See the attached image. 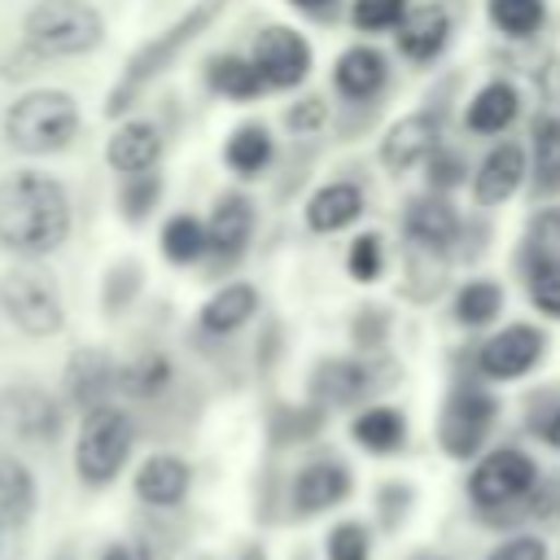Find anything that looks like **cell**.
Here are the masks:
<instances>
[{"instance_id":"obj_16","label":"cell","mask_w":560,"mask_h":560,"mask_svg":"<svg viewBox=\"0 0 560 560\" xmlns=\"http://www.w3.org/2000/svg\"><path fill=\"white\" fill-rule=\"evenodd\" d=\"M346 494H350V472H346V464H337V459H315V464H306V468L293 477V508H298L302 516L328 512V508H337Z\"/></svg>"},{"instance_id":"obj_11","label":"cell","mask_w":560,"mask_h":560,"mask_svg":"<svg viewBox=\"0 0 560 560\" xmlns=\"http://www.w3.org/2000/svg\"><path fill=\"white\" fill-rule=\"evenodd\" d=\"M542 350H547V337H542L538 324H508V328H499V332L481 346L477 368H481L490 381H516V376H525V372L538 368Z\"/></svg>"},{"instance_id":"obj_18","label":"cell","mask_w":560,"mask_h":560,"mask_svg":"<svg viewBox=\"0 0 560 560\" xmlns=\"http://www.w3.org/2000/svg\"><path fill=\"white\" fill-rule=\"evenodd\" d=\"M385 74L389 66L372 44H350L332 66V83L346 101H372L385 88Z\"/></svg>"},{"instance_id":"obj_46","label":"cell","mask_w":560,"mask_h":560,"mask_svg":"<svg viewBox=\"0 0 560 560\" xmlns=\"http://www.w3.org/2000/svg\"><path fill=\"white\" fill-rule=\"evenodd\" d=\"M542 438H547V442H551V446L560 451V407H556V411L547 416V424H542Z\"/></svg>"},{"instance_id":"obj_41","label":"cell","mask_w":560,"mask_h":560,"mask_svg":"<svg viewBox=\"0 0 560 560\" xmlns=\"http://www.w3.org/2000/svg\"><path fill=\"white\" fill-rule=\"evenodd\" d=\"M284 122H289V131H298V136L319 131V127L328 122V105H324V96H302V101H293L289 114H284Z\"/></svg>"},{"instance_id":"obj_14","label":"cell","mask_w":560,"mask_h":560,"mask_svg":"<svg viewBox=\"0 0 560 560\" xmlns=\"http://www.w3.org/2000/svg\"><path fill=\"white\" fill-rule=\"evenodd\" d=\"M376 389V372L363 359H324L311 372V398L324 407H350Z\"/></svg>"},{"instance_id":"obj_30","label":"cell","mask_w":560,"mask_h":560,"mask_svg":"<svg viewBox=\"0 0 560 560\" xmlns=\"http://www.w3.org/2000/svg\"><path fill=\"white\" fill-rule=\"evenodd\" d=\"M210 88L219 92V96H228V101H254L258 92H262V79H258V70H254V61L249 57H214L210 61Z\"/></svg>"},{"instance_id":"obj_28","label":"cell","mask_w":560,"mask_h":560,"mask_svg":"<svg viewBox=\"0 0 560 560\" xmlns=\"http://www.w3.org/2000/svg\"><path fill=\"white\" fill-rule=\"evenodd\" d=\"M271 153H276V144H271V131H267L262 122L236 127V131L228 136V144H223V162H228L236 175H258V171H267Z\"/></svg>"},{"instance_id":"obj_1","label":"cell","mask_w":560,"mask_h":560,"mask_svg":"<svg viewBox=\"0 0 560 560\" xmlns=\"http://www.w3.org/2000/svg\"><path fill=\"white\" fill-rule=\"evenodd\" d=\"M70 236V197L44 171H18L0 179V249L18 258H44Z\"/></svg>"},{"instance_id":"obj_2","label":"cell","mask_w":560,"mask_h":560,"mask_svg":"<svg viewBox=\"0 0 560 560\" xmlns=\"http://www.w3.org/2000/svg\"><path fill=\"white\" fill-rule=\"evenodd\" d=\"M223 4H228V0H197V4H192L179 22H171L158 39H149L144 48H136V57L127 61L122 79L114 83L105 109H109V114H122V109H127V105H131V101H136V96H140V92H144V88H149V83H153L179 52H184V48H188V44L219 18V13H223Z\"/></svg>"},{"instance_id":"obj_3","label":"cell","mask_w":560,"mask_h":560,"mask_svg":"<svg viewBox=\"0 0 560 560\" xmlns=\"http://www.w3.org/2000/svg\"><path fill=\"white\" fill-rule=\"evenodd\" d=\"M79 136V105L70 92L39 88L9 105L4 114V140L18 153H57Z\"/></svg>"},{"instance_id":"obj_48","label":"cell","mask_w":560,"mask_h":560,"mask_svg":"<svg viewBox=\"0 0 560 560\" xmlns=\"http://www.w3.org/2000/svg\"><path fill=\"white\" fill-rule=\"evenodd\" d=\"M538 228H542V232H556V236H560V210L542 214V219H538Z\"/></svg>"},{"instance_id":"obj_8","label":"cell","mask_w":560,"mask_h":560,"mask_svg":"<svg viewBox=\"0 0 560 560\" xmlns=\"http://www.w3.org/2000/svg\"><path fill=\"white\" fill-rule=\"evenodd\" d=\"M538 477V464L516 451V446H499L490 455H481L468 472V499L477 508H512V503H525L529 486Z\"/></svg>"},{"instance_id":"obj_42","label":"cell","mask_w":560,"mask_h":560,"mask_svg":"<svg viewBox=\"0 0 560 560\" xmlns=\"http://www.w3.org/2000/svg\"><path fill=\"white\" fill-rule=\"evenodd\" d=\"M486 560H547V542L534 538V534H516V538L499 542Z\"/></svg>"},{"instance_id":"obj_35","label":"cell","mask_w":560,"mask_h":560,"mask_svg":"<svg viewBox=\"0 0 560 560\" xmlns=\"http://www.w3.org/2000/svg\"><path fill=\"white\" fill-rule=\"evenodd\" d=\"M490 22L512 39H529L547 22V4L542 0H490Z\"/></svg>"},{"instance_id":"obj_20","label":"cell","mask_w":560,"mask_h":560,"mask_svg":"<svg viewBox=\"0 0 560 560\" xmlns=\"http://www.w3.org/2000/svg\"><path fill=\"white\" fill-rule=\"evenodd\" d=\"M359 214H363V188L359 184H346V179L315 188L311 201H306V228L319 232V236L350 228Z\"/></svg>"},{"instance_id":"obj_12","label":"cell","mask_w":560,"mask_h":560,"mask_svg":"<svg viewBox=\"0 0 560 560\" xmlns=\"http://www.w3.org/2000/svg\"><path fill=\"white\" fill-rule=\"evenodd\" d=\"M525 175H529V171H525V149L512 144V140H503V144H494V149L481 158V166H477V175H472V201H477L481 210H494V206H503L508 197L521 192Z\"/></svg>"},{"instance_id":"obj_24","label":"cell","mask_w":560,"mask_h":560,"mask_svg":"<svg viewBox=\"0 0 560 560\" xmlns=\"http://www.w3.org/2000/svg\"><path fill=\"white\" fill-rule=\"evenodd\" d=\"M516 114H521L516 88L503 83V79H490V83L477 88V96L468 101L464 122H468V131H477V136H499V131H508V127L516 122Z\"/></svg>"},{"instance_id":"obj_36","label":"cell","mask_w":560,"mask_h":560,"mask_svg":"<svg viewBox=\"0 0 560 560\" xmlns=\"http://www.w3.org/2000/svg\"><path fill=\"white\" fill-rule=\"evenodd\" d=\"M158 197H162V179H158L153 171H140V175H127V179H122L118 206H122L127 219L136 223V219H144V214L158 206Z\"/></svg>"},{"instance_id":"obj_13","label":"cell","mask_w":560,"mask_h":560,"mask_svg":"<svg viewBox=\"0 0 560 560\" xmlns=\"http://www.w3.org/2000/svg\"><path fill=\"white\" fill-rule=\"evenodd\" d=\"M438 144V114L420 109V114H402L398 122H389L385 140H381V166L402 175L411 171L420 158H429Z\"/></svg>"},{"instance_id":"obj_32","label":"cell","mask_w":560,"mask_h":560,"mask_svg":"<svg viewBox=\"0 0 560 560\" xmlns=\"http://www.w3.org/2000/svg\"><path fill=\"white\" fill-rule=\"evenodd\" d=\"M114 385L127 389V394H136V398H153V394H162L171 385V363H166V354L149 350V354L131 359L127 368H118Z\"/></svg>"},{"instance_id":"obj_34","label":"cell","mask_w":560,"mask_h":560,"mask_svg":"<svg viewBox=\"0 0 560 560\" xmlns=\"http://www.w3.org/2000/svg\"><path fill=\"white\" fill-rule=\"evenodd\" d=\"M162 254H166V262H197L201 254H206V228H201V219H192V214H171L166 219V228H162Z\"/></svg>"},{"instance_id":"obj_39","label":"cell","mask_w":560,"mask_h":560,"mask_svg":"<svg viewBox=\"0 0 560 560\" xmlns=\"http://www.w3.org/2000/svg\"><path fill=\"white\" fill-rule=\"evenodd\" d=\"M368 529L359 525V521H341V525H332L328 529V542H324V551H328V560H368Z\"/></svg>"},{"instance_id":"obj_25","label":"cell","mask_w":560,"mask_h":560,"mask_svg":"<svg viewBox=\"0 0 560 560\" xmlns=\"http://www.w3.org/2000/svg\"><path fill=\"white\" fill-rule=\"evenodd\" d=\"M254 315H258V289L245 280H232L219 293H210V302L201 306V328L214 337H228V332L245 328Z\"/></svg>"},{"instance_id":"obj_10","label":"cell","mask_w":560,"mask_h":560,"mask_svg":"<svg viewBox=\"0 0 560 560\" xmlns=\"http://www.w3.org/2000/svg\"><path fill=\"white\" fill-rule=\"evenodd\" d=\"M254 70L262 88H298L311 74V44L293 26H267L254 39Z\"/></svg>"},{"instance_id":"obj_37","label":"cell","mask_w":560,"mask_h":560,"mask_svg":"<svg viewBox=\"0 0 560 560\" xmlns=\"http://www.w3.org/2000/svg\"><path fill=\"white\" fill-rule=\"evenodd\" d=\"M346 267H350V276H354L359 284H372V280L385 271V245H381V236H376V232L354 236V241H350V254H346Z\"/></svg>"},{"instance_id":"obj_33","label":"cell","mask_w":560,"mask_h":560,"mask_svg":"<svg viewBox=\"0 0 560 560\" xmlns=\"http://www.w3.org/2000/svg\"><path fill=\"white\" fill-rule=\"evenodd\" d=\"M529 302L560 319V249H538L529 258Z\"/></svg>"},{"instance_id":"obj_7","label":"cell","mask_w":560,"mask_h":560,"mask_svg":"<svg viewBox=\"0 0 560 560\" xmlns=\"http://www.w3.org/2000/svg\"><path fill=\"white\" fill-rule=\"evenodd\" d=\"M61 433V402L39 385L0 389V442L13 446H48Z\"/></svg>"},{"instance_id":"obj_49","label":"cell","mask_w":560,"mask_h":560,"mask_svg":"<svg viewBox=\"0 0 560 560\" xmlns=\"http://www.w3.org/2000/svg\"><path fill=\"white\" fill-rule=\"evenodd\" d=\"M0 538H4V534H0Z\"/></svg>"},{"instance_id":"obj_40","label":"cell","mask_w":560,"mask_h":560,"mask_svg":"<svg viewBox=\"0 0 560 560\" xmlns=\"http://www.w3.org/2000/svg\"><path fill=\"white\" fill-rule=\"evenodd\" d=\"M525 512L534 521H556L560 516V472L551 477H534L529 494H525Z\"/></svg>"},{"instance_id":"obj_31","label":"cell","mask_w":560,"mask_h":560,"mask_svg":"<svg viewBox=\"0 0 560 560\" xmlns=\"http://www.w3.org/2000/svg\"><path fill=\"white\" fill-rule=\"evenodd\" d=\"M499 311H503V289H499V280H468V284H459V293H455V319H459V324L481 328V324H490Z\"/></svg>"},{"instance_id":"obj_17","label":"cell","mask_w":560,"mask_h":560,"mask_svg":"<svg viewBox=\"0 0 560 560\" xmlns=\"http://www.w3.org/2000/svg\"><path fill=\"white\" fill-rule=\"evenodd\" d=\"M451 39V13L442 4H420L411 13H402L398 22V52L407 61H433Z\"/></svg>"},{"instance_id":"obj_15","label":"cell","mask_w":560,"mask_h":560,"mask_svg":"<svg viewBox=\"0 0 560 560\" xmlns=\"http://www.w3.org/2000/svg\"><path fill=\"white\" fill-rule=\"evenodd\" d=\"M402 232H407V241L416 249L442 254L459 232V214H455V206L446 197H416L407 206V214H402Z\"/></svg>"},{"instance_id":"obj_38","label":"cell","mask_w":560,"mask_h":560,"mask_svg":"<svg viewBox=\"0 0 560 560\" xmlns=\"http://www.w3.org/2000/svg\"><path fill=\"white\" fill-rule=\"evenodd\" d=\"M407 13V0H354L350 4V22L359 31H394Z\"/></svg>"},{"instance_id":"obj_29","label":"cell","mask_w":560,"mask_h":560,"mask_svg":"<svg viewBox=\"0 0 560 560\" xmlns=\"http://www.w3.org/2000/svg\"><path fill=\"white\" fill-rule=\"evenodd\" d=\"M534 153V192H556L560 188V114H542L529 136Z\"/></svg>"},{"instance_id":"obj_4","label":"cell","mask_w":560,"mask_h":560,"mask_svg":"<svg viewBox=\"0 0 560 560\" xmlns=\"http://www.w3.org/2000/svg\"><path fill=\"white\" fill-rule=\"evenodd\" d=\"M105 22L88 0H39L26 13V48L48 61V57H83L101 44Z\"/></svg>"},{"instance_id":"obj_45","label":"cell","mask_w":560,"mask_h":560,"mask_svg":"<svg viewBox=\"0 0 560 560\" xmlns=\"http://www.w3.org/2000/svg\"><path fill=\"white\" fill-rule=\"evenodd\" d=\"M101 560H153V556H149V547H140V542H114Z\"/></svg>"},{"instance_id":"obj_9","label":"cell","mask_w":560,"mask_h":560,"mask_svg":"<svg viewBox=\"0 0 560 560\" xmlns=\"http://www.w3.org/2000/svg\"><path fill=\"white\" fill-rule=\"evenodd\" d=\"M494 416H499V402L486 394V389H455L442 407V420H438V446L442 455L451 459H472L490 429H494Z\"/></svg>"},{"instance_id":"obj_19","label":"cell","mask_w":560,"mask_h":560,"mask_svg":"<svg viewBox=\"0 0 560 560\" xmlns=\"http://www.w3.org/2000/svg\"><path fill=\"white\" fill-rule=\"evenodd\" d=\"M105 158H109V166H114L118 175L153 171V166H158V158H162V136H158V127H153V122L131 118V122H122V127L109 136Z\"/></svg>"},{"instance_id":"obj_27","label":"cell","mask_w":560,"mask_h":560,"mask_svg":"<svg viewBox=\"0 0 560 560\" xmlns=\"http://www.w3.org/2000/svg\"><path fill=\"white\" fill-rule=\"evenodd\" d=\"M35 508V481L22 459L0 455V534L18 529Z\"/></svg>"},{"instance_id":"obj_22","label":"cell","mask_w":560,"mask_h":560,"mask_svg":"<svg viewBox=\"0 0 560 560\" xmlns=\"http://www.w3.org/2000/svg\"><path fill=\"white\" fill-rule=\"evenodd\" d=\"M188 481H192V472H188V464L179 459V455H149L144 464H140V472H136V494L149 503V508H175L184 494H188Z\"/></svg>"},{"instance_id":"obj_44","label":"cell","mask_w":560,"mask_h":560,"mask_svg":"<svg viewBox=\"0 0 560 560\" xmlns=\"http://www.w3.org/2000/svg\"><path fill=\"white\" fill-rule=\"evenodd\" d=\"M411 494H407V486H381V494H376V503H381V516L389 512V525L402 516V503H407Z\"/></svg>"},{"instance_id":"obj_6","label":"cell","mask_w":560,"mask_h":560,"mask_svg":"<svg viewBox=\"0 0 560 560\" xmlns=\"http://www.w3.org/2000/svg\"><path fill=\"white\" fill-rule=\"evenodd\" d=\"M0 311L26 337H52L61 328V293L39 267H13L0 276Z\"/></svg>"},{"instance_id":"obj_43","label":"cell","mask_w":560,"mask_h":560,"mask_svg":"<svg viewBox=\"0 0 560 560\" xmlns=\"http://www.w3.org/2000/svg\"><path fill=\"white\" fill-rule=\"evenodd\" d=\"M464 179V162H459V153H438L433 162H429V184L442 192V188H455Z\"/></svg>"},{"instance_id":"obj_23","label":"cell","mask_w":560,"mask_h":560,"mask_svg":"<svg viewBox=\"0 0 560 560\" xmlns=\"http://www.w3.org/2000/svg\"><path fill=\"white\" fill-rule=\"evenodd\" d=\"M114 376H118V368L109 363V354H101V350H79V354L70 359V368H66V398H70L74 407L92 411V407H101L105 394L114 389Z\"/></svg>"},{"instance_id":"obj_47","label":"cell","mask_w":560,"mask_h":560,"mask_svg":"<svg viewBox=\"0 0 560 560\" xmlns=\"http://www.w3.org/2000/svg\"><path fill=\"white\" fill-rule=\"evenodd\" d=\"M293 9H302V13H319V9H328L332 0H289Z\"/></svg>"},{"instance_id":"obj_21","label":"cell","mask_w":560,"mask_h":560,"mask_svg":"<svg viewBox=\"0 0 560 560\" xmlns=\"http://www.w3.org/2000/svg\"><path fill=\"white\" fill-rule=\"evenodd\" d=\"M201 228H206V249H210V254L236 258V254L249 245V236H254V206L232 192V197H223V201L210 210V223H201Z\"/></svg>"},{"instance_id":"obj_5","label":"cell","mask_w":560,"mask_h":560,"mask_svg":"<svg viewBox=\"0 0 560 560\" xmlns=\"http://www.w3.org/2000/svg\"><path fill=\"white\" fill-rule=\"evenodd\" d=\"M131 442H136V429L127 420V411L118 407H92L83 416V429H79V442H74V468L83 477V486H109L127 455H131Z\"/></svg>"},{"instance_id":"obj_26","label":"cell","mask_w":560,"mask_h":560,"mask_svg":"<svg viewBox=\"0 0 560 560\" xmlns=\"http://www.w3.org/2000/svg\"><path fill=\"white\" fill-rule=\"evenodd\" d=\"M350 438L372 455H394L402 446V438H407V420H402L398 407H385V402L381 407H363L350 420Z\"/></svg>"}]
</instances>
